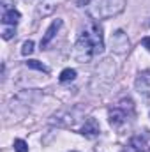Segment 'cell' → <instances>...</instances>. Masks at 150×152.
Instances as JSON below:
<instances>
[{
  "instance_id": "cell-10",
  "label": "cell",
  "mask_w": 150,
  "mask_h": 152,
  "mask_svg": "<svg viewBox=\"0 0 150 152\" xmlns=\"http://www.w3.org/2000/svg\"><path fill=\"white\" fill-rule=\"evenodd\" d=\"M34 51V41H25L23 42V48H21V55H30Z\"/></svg>"
},
{
  "instance_id": "cell-11",
  "label": "cell",
  "mask_w": 150,
  "mask_h": 152,
  "mask_svg": "<svg viewBox=\"0 0 150 152\" xmlns=\"http://www.w3.org/2000/svg\"><path fill=\"white\" fill-rule=\"evenodd\" d=\"M14 151L16 152H28V145L23 140H14Z\"/></svg>"
},
{
  "instance_id": "cell-5",
  "label": "cell",
  "mask_w": 150,
  "mask_h": 152,
  "mask_svg": "<svg viewBox=\"0 0 150 152\" xmlns=\"http://www.w3.org/2000/svg\"><path fill=\"white\" fill-rule=\"evenodd\" d=\"M62 27V20H53V23L50 25V28L46 30V34H44V37L41 39V48H46L51 41H53V37L57 36V32H58V28Z\"/></svg>"
},
{
  "instance_id": "cell-6",
  "label": "cell",
  "mask_w": 150,
  "mask_h": 152,
  "mask_svg": "<svg viewBox=\"0 0 150 152\" xmlns=\"http://www.w3.org/2000/svg\"><path fill=\"white\" fill-rule=\"evenodd\" d=\"M108 117H110V124H111L113 127H120L125 122V118H127V112H124L122 108L117 106V108H111L110 110Z\"/></svg>"
},
{
  "instance_id": "cell-9",
  "label": "cell",
  "mask_w": 150,
  "mask_h": 152,
  "mask_svg": "<svg viewBox=\"0 0 150 152\" xmlns=\"http://www.w3.org/2000/svg\"><path fill=\"white\" fill-rule=\"evenodd\" d=\"M25 64H27V67H30V69H37V71H42V73H48V67H46L44 64H41L39 60H27Z\"/></svg>"
},
{
  "instance_id": "cell-12",
  "label": "cell",
  "mask_w": 150,
  "mask_h": 152,
  "mask_svg": "<svg viewBox=\"0 0 150 152\" xmlns=\"http://www.w3.org/2000/svg\"><path fill=\"white\" fill-rule=\"evenodd\" d=\"M14 34H16V30H14V27H11V28H4L2 30V37L5 39V41H9V39L14 37Z\"/></svg>"
},
{
  "instance_id": "cell-13",
  "label": "cell",
  "mask_w": 150,
  "mask_h": 152,
  "mask_svg": "<svg viewBox=\"0 0 150 152\" xmlns=\"http://www.w3.org/2000/svg\"><path fill=\"white\" fill-rule=\"evenodd\" d=\"M141 42H143V46H145V48H147V50L150 51V37H145L143 41H141Z\"/></svg>"
},
{
  "instance_id": "cell-4",
  "label": "cell",
  "mask_w": 150,
  "mask_h": 152,
  "mask_svg": "<svg viewBox=\"0 0 150 152\" xmlns=\"http://www.w3.org/2000/svg\"><path fill=\"white\" fill-rule=\"evenodd\" d=\"M101 133V127H99V122L95 118H87L83 127H81V134L87 136V138H97Z\"/></svg>"
},
{
  "instance_id": "cell-3",
  "label": "cell",
  "mask_w": 150,
  "mask_h": 152,
  "mask_svg": "<svg viewBox=\"0 0 150 152\" xmlns=\"http://www.w3.org/2000/svg\"><path fill=\"white\" fill-rule=\"evenodd\" d=\"M111 48L117 53H125L129 50V39L122 30H117L111 37Z\"/></svg>"
},
{
  "instance_id": "cell-7",
  "label": "cell",
  "mask_w": 150,
  "mask_h": 152,
  "mask_svg": "<svg viewBox=\"0 0 150 152\" xmlns=\"http://www.w3.org/2000/svg\"><path fill=\"white\" fill-rule=\"evenodd\" d=\"M2 21L5 23V25H16L18 21H20V12L16 11V9H7L4 14H2Z\"/></svg>"
},
{
  "instance_id": "cell-8",
  "label": "cell",
  "mask_w": 150,
  "mask_h": 152,
  "mask_svg": "<svg viewBox=\"0 0 150 152\" xmlns=\"http://www.w3.org/2000/svg\"><path fill=\"white\" fill-rule=\"evenodd\" d=\"M74 78H76V71H74V69H64V71L60 73V76H58V80H60L62 83L73 81Z\"/></svg>"
},
{
  "instance_id": "cell-2",
  "label": "cell",
  "mask_w": 150,
  "mask_h": 152,
  "mask_svg": "<svg viewBox=\"0 0 150 152\" xmlns=\"http://www.w3.org/2000/svg\"><path fill=\"white\" fill-rule=\"evenodd\" d=\"M127 0H94L90 2L87 12L92 20H108L120 14L125 9Z\"/></svg>"
},
{
  "instance_id": "cell-1",
  "label": "cell",
  "mask_w": 150,
  "mask_h": 152,
  "mask_svg": "<svg viewBox=\"0 0 150 152\" xmlns=\"http://www.w3.org/2000/svg\"><path fill=\"white\" fill-rule=\"evenodd\" d=\"M104 51V36L103 28L97 21H92L85 27V30L79 34L74 44V58L78 62L85 64L90 62L95 55H101Z\"/></svg>"
},
{
  "instance_id": "cell-14",
  "label": "cell",
  "mask_w": 150,
  "mask_h": 152,
  "mask_svg": "<svg viewBox=\"0 0 150 152\" xmlns=\"http://www.w3.org/2000/svg\"><path fill=\"white\" fill-rule=\"evenodd\" d=\"M149 25H150V23H149Z\"/></svg>"
}]
</instances>
